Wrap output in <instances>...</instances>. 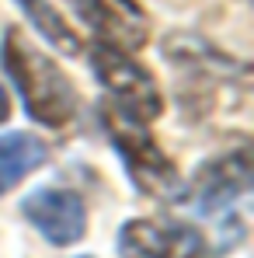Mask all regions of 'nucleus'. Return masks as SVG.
<instances>
[{"label":"nucleus","mask_w":254,"mask_h":258,"mask_svg":"<svg viewBox=\"0 0 254 258\" xmlns=\"http://www.w3.org/2000/svg\"><path fill=\"white\" fill-rule=\"evenodd\" d=\"M21 4V11L32 18V25L42 32L45 42H52L59 52H66V56H73V52H80V39L70 32V25L52 11V4L49 0H18Z\"/></svg>","instance_id":"9"},{"label":"nucleus","mask_w":254,"mask_h":258,"mask_svg":"<svg viewBox=\"0 0 254 258\" xmlns=\"http://www.w3.org/2000/svg\"><path fill=\"white\" fill-rule=\"evenodd\" d=\"M251 185V157L247 150H233L219 161H209L192 181V199L202 213L230 210Z\"/></svg>","instance_id":"7"},{"label":"nucleus","mask_w":254,"mask_h":258,"mask_svg":"<svg viewBox=\"0 0 254 258\" xmlns=\"http://www.w3.org/2000/svg\"><path fill=\"white\" fill-rule=\"evenodd\" d=\"M91 67H94V77L101 81V87L112 94L119 115H126L132 122H143V126L160 115L164 101H160V91L153 84V77L139 63H132L122 49L98 42L91 49Z\"/></svg>","instance_id":"2"},{"label":"nucleus","mask_w":254,"mask_h":258,"mask_svg":"<svg viewBox=\"0 0 254 258\" xmlns=\"http://www.w3.org/2000/svg\"><path fill=\"white\" fill-rule=\"evenodd\" d=\"M0 63H4V74L11 77V84L18 87V94L25 101V112L35 122H42L49 129H59L73 119V112H77V91H73V84L14 25L4 28Z\"/></svg>","instance_id":"1"},{"label":"nucleus","mask_w":254,"mask_h":258,"mask_svg":"<svg viewBox=\"0 0 254 258\" xmlns=\"http://www.w3.org/2000/svg\"><path fill=\"white\" fill-rule=\"evenodd\" d=\"M45 164V143L32 133H4L0 136V196L11 192L21 178Z\"/></svg>","instance_id":"8"},{"label":"nucleus","mask_w":254,"mask_h":258,"mask_svg":"<svg viewBox=\"0 0 254 258\" xmlns=\"http://www.w3.org/2000/svg\"><path fill=\"white\" fill-rule=\"evenodd\" d=\"M25 220L42 234L49 244H77L87 230V210L84 199L70 188H35L25 203Z\"/></svg>","instance_id":"4"},{"label":"nucleus","mask_w":254,"mask_h":258,"mask_svg":"<svg viewBox=\"0 0 254 258\" xmlns=\"http://www.w3.org/2000/svg\"><path fill=\"white\" fill-rule=\"evenodd\" d=\"M66 4L77 11V18L101 42L115 45L122 52L143 49L146 35H150L146 14L136 0H66Z\"/></svg>","instance_id":"5"},{"label":"nucleus","mask_w":254,"mask_h":258,"mask_svg":"<svg viewBox=\"0 0 254 258\" xmlns=\"http://www.w3.org/2000/svg\"><path fill=\"white\" fill-rule=\"evenodd\" d=\"M108 136L126 164L129 178L136 181L139 192L157 196V199H178L181 196V178L178 168L167 161V154L150 140V133L143 122H132L126 115H112L108 119Z\"/></svg>","instance_id":"3"},{"label":"nucleus","mask_w":254,"mask_h":258,"mask_svg":"<svg viewBox=\"0 0 254 258\" xmlns=\"http://www.w3.org/2000/svg\"><path fill=\"white\" fill-rule=\"evenodd\" d=\"M84 258H87V255H84Z\"/></svg>","instance_id":"11"},{"label":"nucleus","mask_w":254,"mask_h":258,"mask_svg":"<svg viewBox=\"0 0 254 258\" xmlns=\"http://www.w3.org/2000/svg\"><path fill=\"white\" fill-rule=\"evenodd\" d=\"M202 241L195 230L157 220H129L119 230V255L122 258H199Z\"/></svg>","instance_id":"6"},{"label":"nucleus","mask_w":254,"mask_h":258,"mask_svg":"<svg viewBox=\"0 0 254 258\" xmlns=\"http://www.w3.org/2000/svg\"><path fill=\"white\" fill-rule=\"evenodd\" d=\"M11 115V101H7V94H4V87H0V122Z\"/></svg>","instance_id":"10"}]
</instances>
